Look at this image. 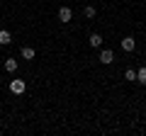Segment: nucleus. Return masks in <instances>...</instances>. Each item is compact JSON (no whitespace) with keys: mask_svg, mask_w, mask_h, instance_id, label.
<instances>
[{"mask_svg":"<svg viewBox=\"0 0 146 136\" xmlns=\"http://www.w3.org/2000/svg\"><path fill=\"white\" fill-rule=\"evenodd\" d=\"M100 63H115V53H112V49H102V51H100Z\"/></svg>","mask_w":146,"mask_h":136,"instance_id":"1","label":"nucleus"},{"mask_svg":"<svg viewBox=\"0 0 146 136\" xmlns=\"http://www.w3.org/2000/svg\"><path fill=\"white\" fill-rule=\"evenodd\" d=\"M10 90H12L15 95H22V92L27 90V85H25V80H12V83H10Z\"/></svg>","mask_w":146,"mask_h":136,"instance_id":"2","label":"nucleus"},{"mask_svg":"<svg viewBox=\"0 0 146 136\" xmlns=\"http://www.w3.org/2000/svg\"><path fill=\"white\" fill-rule=\"evenodd\" d=\"M58 20H61V22H71V20H73L71 7H61V10H58Z\"/></svg>","mask_w":146,"mask_h":136,"instance_id":"3","label":"nucleus"},{"mask_svg":"<svg viewBox=\"0 0 146 136\" xmlns=\"http://www.w3.org/2000/svg\"><path fill=\"white\" fill-rule=\"evenodd\" d=\"M134 46H136L134 37H124L122 39V49H124V51H134Z\"/></svg>","mask_w":146,"mask_h":136,"instance_id":"4","label":"nucleus"},{"mask_svg":"<svg viewBox=\"0 0 146 136\" xmlns=\"http://www.w3.org/2000/svg\"><path fill=\"white\" fill-rule=\"evenodd\" d=\"M12 42V34L7 29H0V44H3V46H7V44Z\"/></svg>","mask_w":146,"mask_h":136,"instance_id":"5","label":"nucleus"},{"mask_svg":"<svg viewBox=\"0 0 146 136\" xmlns=\"http://www.w3.org/2000/svg\"><path fill=\"white\" fill-rule=\"evenodd\" d=\"M90 46L100 49V46H102V37H100V34H90Z\"/></svg>","mask_w":146,"mask_h":136,"instance_id":"6","label":"nucleus"},{"mask_svg":"<svg viewBox=\"0 0 146 136\" xmlns=\"http://www.w3.org/2000/svg\"><path fill=\"white\" fill-rule=\"evenodd\" d=\"M22 58H27V61L34 58V49H32V46H22Z\"/></svg>","mask_w":146,"mask_h":136,"instance_id":"7","label":"nucleus"},{"mask_svg":"<svg viewBox=\"0 0 146 136\" xmlns=\"http://www.w3.org/2000/svg\"><path fill=\"white\" fill-rule=\"evenodd\" d=\"M5 71H10V73L17 71V61H15V58H7V61H5Z\"/></svg>","mask_w":146,"mask_h":136,"instance_id":"8","label":"nucleus"},{"mask_svg":"<svg viewBox=\"0 0 146 136\" xmlns=\"http://www.w3.org/2000/svg\"><path fill=\"white\" fill-rule=\"evenodd\" d=\"M136 80H139L141 85H146V66H144V68H139V71H136Z\"/></svg>","mask_w":146,"mask_h":136,"instance_id":"9","label":"nucleus"},{"mask_svg":"<svg viewBox=\"0 0 146 136\" xmlns=\"http://www.w3.org/2000/svg\"><path fill=\"white\" fill-rule=\"evenodd\" d=\"M124 78L127 80H136V71H134V68H129V71L124 73Z\"/></svg>","mask_w":146,"mask_h":136,"instance_id":"10","label":"nucleus"},{"mask_svg":"<svg viewBox=\"0 0 146 136\" xmlns=\"http://www.w3.org/2000/svg\"><path fill=\"white\" fill-rule=\"evenodd\" d=\"M83 12H85V17H95V7H93V5H88Z\"/></svg>","mask_w":146,"mask_h":136,"instance_id":"11","label":"nucleus"}]
</instances>
